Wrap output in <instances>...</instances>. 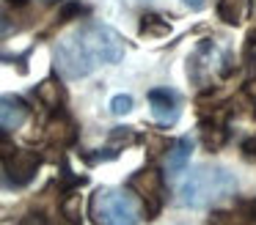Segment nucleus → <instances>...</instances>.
I'll return each instance as SVG.
<instances>
[{
	"mask_svg": "<svg viewBox=\"0 0 256 225\" xmlns=\"http://www.w3.org/2000/svg\"><path fill=\"white\" fill-rule=\"evenodd\" d=\"M0 140H3V135H0Z\"/></svg>",
	"mask_w": 256,
	"mask_h": 225,
	"instance_id": "nucleus-20",
	"label": "nucleus"
},
{
	"mask_svg": "<svg viewBox=\"0 0 256 225\" xmlns=\"http://www.w3.org/2000/svg\"><path fill=\"white\" fill-rule=\"evenodd\" d=\"M130 187L140 195V201L146 203V214L154 217L162 209V195H166V187H162V173L154 168H146L140 173H135L130 179Z\"/></svg>",
	"mask_w": 256,
	"mask_h": 225,
	"instance_id": "nucleus-4",
	"label": "nucleus"
},
{
	"mask_svg": "<svg viewBox=\"0 0 256 225\" xmlns=\"http://www.w3.org/2000/svg\"><path fill=\"white\" fill-rule=\"evenodd\" d=\"M135 140H138V137H135V132L130 129V126H118V129L110 135V143H124V146H132Z\"/></svg>",
	"mask_w": 256,
	"mask_h": 225,
	"instance_id": "nucleus-15",
	"label": "nucleus"
},
{
	"mask_svg": "<svg viewBox=\"0 0 256 225\" xmlns=\"http://www.w3.org/2000/svg\"><path fill=\"white\" fill-rule=\"evenodd\" d=\"M254 38H256V33H254Z\"/></svg>",
	"mask_w": 256,
	"mask_h": 225,
	"instance_id": "nucleus-21",
	"label": "nucleus"
},
{
	"mask_svg": "<svg viewBox=\"0 0 256 225\" xmlns=\"http://www.w3.org/2000/svg\"><path fill=\"white\" fill-rule=\"evenodd\" d=\"M212 225H248V220L240 217V214L218 212V214H212Z\"/></svg>",
	"mask_w": 256,
	"mask_h": 225,
	"instance_id": "nucleus-13",
	"label": "nucleus"
},
{
	"mask_svg": "<svg viewBox=\"0 0 256 225\" xmlns=\"http://www.w3.org/2000/svg\"><path fill=\"white\" fill-rule=\"evenodd\" d=\"M36 168H39V157L30 151H14L12 157L6 159V170L12 176L14 184H25V181L34 179Z\"/></svg>",
	"mask_w": 256,
	"mask_h": 225,
	"instance_id": "nucleus-6",
	"label": "nucleus"
},
{
	"mask_svg": "<svg viewBox=\"0 0 256 225\" xmlns=\"http://www.w3.org/2000/svg\"><path fill=\"white\" fill-rule=\"evenodd\" d=\"M201 137H204V146L206 148H220L223 140H226V129H220V126H204L201 129Z\"/></svg>",
	"mask_w": 256,
	"mask_h": 225,
	"instance_id": "nucleus-11",
	"label": "nucleus"
},
{
	"mask_svg": "<svg viewBox=\"0 0 256 225\" xmlns=\"http://www.w3.org/2000/svg\"><path fill=\"white\" fill-rule=\"evenodd\" d=\"M248 93H250V96H256V80L248 82Z\"/></svg>",
	"mask_w": 256,
	"mask_h": 225,
	"instance_id": "nucleus-18",
	"label": "nucleus"
},
{
	"mask_svg": "<svg viewBox=\"0 0 256 225\" xmlns=\"http://www.w3.org/2000/svg\"><path fill=\"white\" fill-rule=\"evenodd\" d=\"M166 151H168V157H166V173L168 176H176V173H182V170L190 165L193 140H190V137H179V140H174Z\"/></svg>",
	"mask_w": 256,
	"mask_h": 225,
	"instance_id": "nucleus-7",
	"label": "nucleus"
},
{
	"mask_svg": "<svg viewBox=\"0 0 256 225\" xmlns=\"http://www.w3.org/2000/svg\"><path fill=\"white\" fill-rule=\"evenodd\" d=\"M248 148H256V140H250V146Z\"/></svg>",
	"mask_w": 256,
	"mask_h": 225,
	"instance_id": "nucleus-19",
	"label": "nucleus"
},
{
	"mask_svg": "<svg viewBox=\"0 0 256 225\" xmlns=\"http://www.w3.org/2000/svg\"><path fill=\"white\" fill-rule=\"evenodd\" d=\"M149 104H152V115L160 124H174L179 118V96L168 88H154L149 91Z\"/></svg>",
	"mask_w": 256,
	"mask_h": 225,
	"instance_id": "nucleus-5",
	"label": "nucleus"
},
{
	"mask_svg": "<svg viewBox=\"0 0 256 225\" xmlns=\"http://www.w3.org/2000/svg\"><path fill=\"white\" fill-rule=\"evenodd\" d=\"M245 14V0H220V16L232 25H237Z\"/></svg>",
	"mask_w": 256,
	"mask_h": 225,
	"instance_id": "nucleus-10",
	"label": "nucleus"
},
{
	"mask_svg": "<svg viewBox=\"0 0 256 225\" xmlns=\"http://www.w3.org/2000/svg\"><path fill=\"white\" fill-rule=\"evenodd\" d=\"M144 30H152V33H168V30H171V25H168V22H157V16H146Z\"/></svg>",
	"mask_w": 256,
	"mask_h": 225,
	"instance_id": "nucleus-16",
	"label": "nucleus"
},
{
	"mask_svg": "<svg viewBox=\"0 0 256 225\" xmlns=\"http://www.w3.org/2000/svg\"><path fill=\"white\" fill-rule=\"evenodd\" d=\"M237 192V176L218 165H196L179 187V206L210 209Z\"/></svg>",
	"mask_w": 256,
	"mask_h": 225,
	"instance_id": "nucleus-2",
	"label": "nucleus"
},
{
	"mask_svg": "<svg viewBox=\"0 0 256 225\" xmlns=\"http://www.w3.org/2000/svg\"><path fill=\"white\" fill-rule=\"evenodd\" d=\"M130 110H132V96H127V93H118V96L110 99V113H113V115H127Z\"/></svg>",
	"mask_w": 256,
	"mask_h": 225,
	"instance_id": "nucleus-12",
	"label": "nucleus"
},
{
	"mask_svg": "<svg viewBox=\"0 0 256 225\" xmlns=\"http://www.w3.org/2000/svg\"><path fill=\"white\" fill-rule=\"evenodd\" d=\"M28 118V107H25L20 99H8V96H0V129L8 132V129H20Z\"/></svg>",
	"mask_w": 256,
	"mask_h": 225,
	"instance_id": "nucleus-8",
	"label": "nucleus"
},
{
	"mask_svg": "<svg viewBox=\"0 0 256 225\" xmlns=\"http://www.w3.org/2000/svg\"><path fill=\"white\" fill-rule=\"evenodd\" d=\"M39 96L44 99L47 104H58V99H61V91H58V85L56 82H42V88H39Z\"/></svg>",
	"mask_w": 256,
	"mask_h": 225,
	"instance_id": "nucleus-14",
	"label": "nucleus"
},
{
	"mask_svg": "<svg viewBox=\"0 0 256 225\" xmlns=\"http://www.w3.org/2000/svg\"><path fill=\"white\" fill-rule=\"evenodd\" d=\"M182 3L188 5V8H193V11H201V8H204L206 0H182Z\"/></svg>",
	"mask_w": 256,
	"mask_h": 225,
	"instance_id": "nucleus-17",
	"label": "nucleus"
},
{
	"mask_svg": "<svg viewBox=\"0 0 256 225\" xmlns=\"http://www.w3.org/2000/svg\"><path fill=\"white\" fill-rule=\"evenodd\" d=\"M91 217L96 225H138L140 209L135 198L116 187H102L91 198Z\"/></svg>",
	"mask_w": 256,
	"mask_h": 225,
	"instance_id": "nucleus-3",
	"label": "nucleus"
},
{
	"mask_svg": "<svg viewBox=\"0 0 256 225\" xmlns=\"http://www.w3.org/2000/svg\"><path fill=\"white\" fill-rule=\"evenodd\" d=\"M47 137H50L52 143H72L74 140V126L69 124L66 118H56L47 126Z\"/></svg>",
	"mask_w": 256,
	"mask_h": 225,
	"instance_id": "nucleus-9",
	"label": "nucleus"
},
{
	"mask_svg": "<svg viewBox=\"0 0 256 225\" xmlns=\"http://www.w3.org/2000/svg\"><path fill=\"white\" fill-rule=\"evenodd\" d=\"M124 58V41L113 27L102 22H88L61 38L56 47V66L64 77L78 80L105 63H116Z\"/></svg>",
	"mask_w": 256,
	"mask_h": 225,
	"instance_id": "nucleus-1",
	"label": "nucleus"
}]
</instances>
